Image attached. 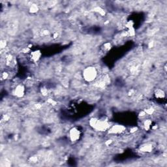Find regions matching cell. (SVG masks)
I'll return each mask as SVG.
<instances>
[{"mask_svg":"<svg viewBox=\"0 0 167 167\" xmlns=\"http://www.w3.org/2000/svg\"><path fill=\"white\" fill-rule=\"evenodd\" d=\"M98 71L93 66H88L82 71V77L87 82H92L97 79Z\"/></svg>","mask_w":167,"mask_h":167,"instance_id":"obj_1","label":"cell"},{"mask_svg":"<svg viewBox=\"0 0 167 167\" xmlns=\"http://www.w3.org/2000/svg\"><path fill=\"white\" fill-rule=\"evenodd\" d=\"M90 123L91 126L98 131H104L108 128V124L105 121H102L101 119L92 118L90 119Z\"/></svg>","mask_w":167,"mask_h":167,"instance_id":"obj_2","label":"cell"},{"mask_svg":"<svg viewBox=\"0 0 167 167\" xmlns=\"http://www.w3.org/2000/svg\"><path fill=\"white\" fill-rule=\"evenodd\" d=\"M69 137L71 142H77L81 137V131L77 127H73L69 132Z\"/></svg>","mask_w":167,"mask_h":167,"instance_id":"obj_3","label":"cell"},{"mask_svg":"<svg viewBox=\"0 0 167 167\" xmlns=\"http://www.w3.org/2000/svg\"><path fill=\"white\" fill-rule=\"evenodd\" d=\"M25 86L22 84H18L13 90V94L18 98L23 97L25 95Z\"/></svg>","mask_w":167,"mask_h":167,"instance_id":"obj_4","label":"cell"},{"mask_svg":"<svg viewBox=\"0 0 167 167\" xmlns=\"http://www.w3.org/2000/svg\"><path fill=\"white\" fill-rule=\"evenodd\" d=\"M5 61L6 65L9 67L11 68L14 67L17 64L16 59H15V57L11 54H8L5 55Z\"/></svg>","mask_w":167,"mask_h":167,"instance_id":"obj_5","label":"cell"},{"mask_svg":"<svg viewBox=\"0 0 167 167\" xmlns=\"http://www.w3.org/2000/svg\"><path fill=\"white\" fill-rule=\"evenodd\" d=\"M125 130V127L123 125H116L112 126V127L109 130V133L111 134H120V133H123V131Z\"/></svg>","mask_w":167,"mask_h":167,"instance_id":"obj_6","label":"cell"},{"mask_svg":"<svg viewBox=\"0 0 167 167\" xmlns=\"http://www.w3.org/2000/svg\"><path fill=\"white\" fill-rule=\"evenodd\" d=\"M41 52L40 50H35L33 52H32L30 53V57L31 61L33 62H37L39 61L41 57Z\"/></svg>","mask_w":167,"mask_h":167,"instance_id":"obj_7","label":"cell"},{"mask_svg":"<svg viewBox=\"0 0 167 167\" xmlns=\"http://www.w3.org/2000/svg\"><path fill=\"white\" fill-rule=\"evenodd\" d=\"M154 95L157 99H164V97H165V92L162 89H157L154 92Z\"/></svg>","mask_w":167,"mask_h":167,"instance_id":"obj_8","label":"cell"},{"mask_svg":"<svg viewBox=\"0 0 167 167\" xmlns=\"http://www.w3.org/2000/svg\"><path fill=\"white\" fill-rule=\"evenodd\" d=\"M152 150V146L150 144H146L141 148V151L142 152H150Z\"/></svg>","mask_w":167,"mask_h":167,"instance_id":"obj_9","label":"cell"},{"mask_svg":"<svg viewBox=\"0 0 167 167\" xmlns=\"http://www.w3.org/2000/svg\"><path fill=\"white\" fill-rule=\"evenodd\" d=\"M30 11L32 13H36L37 11H39V7H38V6L37 5L33 4V5L30 7Z\"/></svg>","mask_w":167,"mask_h":167,"instance_id":"obj_10","label":"cell"},{"mask_svg":"<svg viewBox=\"0 0 167 167\" xmlns=\"http://www.w3.org/2000/svg\"><path fill=\"white\" fill-rule=\"evenodd\" d=\"M151 121L150 119H147L144 122V127L146 130H149L151 127Z\"/></svg>","mask_w":167,"mask_h":167,"instance_id":"obj_11","label":"cell"},{"mask_svg":"<svg viewBox=\"0 0 167 167\" xmlns=\"http://www.w3.org/2000/svg\"><path fill=\"white\" fill-rule=\"evenodd\" d=\"M9 77V73L6 72V71H4L1 73V79L2 80H7L8 79V78Z\"/></svg>","mask_w":167,"mask_h":167,"instance_id":"obj_12","label":"cell"},{"mask_svg":"<svg viewBox=\"0 0 167 167\" xmlns=\"http://www.w3.org/2000/svg\"><path fill=\"white\" fill-rule=\"evenodd\" d=\"M103 46H104V50L106 51H108L109 50H110L111 47H112L111 44L110 43H106L105 44H104Z\"/></svg>","mask_w":167,"mask_h":167,"instance_id":"obj_13","label":"cell"},{"mask_svg":"<svg viewBox=\"0 0 167 167\" xmlns=\"http://www.w3.org/2000/svg\"><path fill=\"white\" fill-rule=\"evenodd\" d=\"M5 46H6V41H3V40H2V41H1V48H5Z\"/></svg>","mask_w":167,"mask_h":167,"instance_id":"obj_14","label":"cell"}]
</instances>
